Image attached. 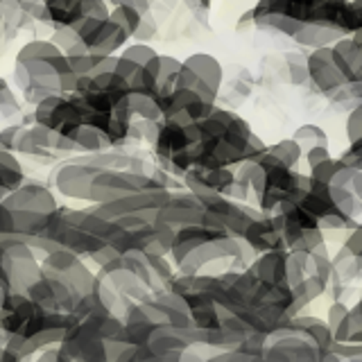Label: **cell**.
<instances>
[{"mask_svg": "<svg viewBox=\"0 0 362 362\" xmlns=\"http://www.w3.org/2000/svg\"><path fill=\"white\" fill-rule=\"evenodd\" d=\"M290 328H294L299 335H303L308 342L322 354H328L333 346V333L328 331V326L320 317H305V315H297L290 320Z\"/></svg>", "mask_w": 362, "mask_h": 362, "instance_id": "52a82bcc", "label": "cell"}, {"mask_svg": "<svg viewBox=\"0 0 362 362\" xmlns=\"http://www.w3.org/2000/svg\"><path fill=\"white\" fill-rule=\"evenodd\" d=\"M286 256H288V252L260 254L247 272L258 283H263V286H272V288L286 286L288 288V283H286Z\"/></svg>", "mask_w": 362, "mask_h": 362, "instance_id": "5b68a950", "label": "cell"}, {"mask_svg": "<svg viewBox=\"0 0 362 362\" xmlns=\"http://www.w3.org/2000/svg\"><path fill=\"white\" fill-rule=\"evenodd\" d=\"M25 132H28V124H9V127L0 129V152L16 154Z\"/></svg>", "mask_w": 362, "mask_h": 362, "instance_id": "ffe728a7", "label": "cell"}, {"mask_svg": "<svg viewBox=\"0 0 362 362\" xmlns=\"http://www.w3.org/2000/svg\"><path fill=\"white\" fill-rule=\"evenodd\" d=\"M346 139L349 145L360 143L362 145V113L358 111V107H354L346 116Z\"/></svg>", "mask_w": 362, "mask_h": 362, "instance_id": "484cf974", "label": "cell"}, {"mask_svg": "<svg viewBox=\"0 0 362 362\" xmlns=\"http://www.w3.org/2000/svg\"><path fill=\"white\" fill-rule=\"evenodd\" d=\"M349 313H351V308L344 303V301H333L331 305H328V313H326V326H328V331H335V328L342 324L346 317H349Z\"/></svg>", "mask_w": 362, "mask_h": 362, "instance_id": "cb8c5ba5", "label": "cell"}, {"mask_svg": "<svg viewBox=\"0 0 362 362\" xmlns=\"http://www.w3.org/2000/svg\"><path fill=\"white\" fill-rule=\"evenodd\" d=\"M57 349H59V346L48 349V351H41V356L34 360V362H57Z\"/></svg>", "mask_w": 362, "mask_h": 362, "instance_id": "d6a6232c", "label": "cell"}, {"mask_svg": "<svg viewBox=\"0 0 362 362\" xmlns=\"http://www.w3.org/2000/svg\"><path fill=\"white\" fill-rule=\"evenodd\" d=\"M292 141L301 147V152H308L313 147H328V134L315 122H305L294 132Z\"/></svg>", "mask_w": 362, "mask_h": 362, "instance_id": "9a60e30c", "label": "cell"}, {"mask_svg": "<svg viewBox=\"0 0 362 362\" xmlns=\"http://www.w3.org/2000/svg\"><path fill=\"white\" fill-rule=\"evenodd\" d=\"M339 39H342V34H337L335 30H328L324 25H315V23L303 25L297 37H294V41H297L299 45H308V48H313V50L331 48V45Z\"/></svg>", "mask_w": 362, "mask_h": 362, "instance_id": "30bf717a", "label": "cell"}, {"mask_svg": "<svg viewBox=\"0 0 362 362\" xmlns=\"http://www.w3.org/2000/svg\"><path fill=\"white\" fill-rule=\"evenodd\" d=\"M339 163V161H337ZM354 170H349V168H344L342 163L337 165V170H335V175H333V179H331V186H335V188H351V181H354Z\"/></svg>", "mask_w": 362, "mask_h": 362, "instance_id": "83f0119b", "label": "cell"}, {"mask_svg": "<svg viewBox=\"0 0 362 362\" xmlns=\"http://www.w3.org/2000/svg\"><path fill=\"white\" fill-rule=\"evenodd\" d=\"M243 243L252 249V252H258V254L288 252L283 238L274 231V226H272L269 215H263V218L254 220L247 226V231L243 233Z\"/></svg>", "mask_w": 362, "mask_h": 362, "instance_id": "277c9868", "label": "cell"}, {"mask_svg": "<svg viewBox=\"0 0 362 362\" xmlns=\"http://www.w3.org/2000/svg\"><path fill=\"white\" fill-rule=\"evenodd\" d=\"M346 252L354 256V258H360L362 260V226H360V222H358V226L356 229H351L349 231V238L344 240V245H342Z\"/></svg>", "mask_w": 362, "mask_h": 362, "instance_id": "4316f807", "label": "cell"}, {"mask_svg": "<svg viewBox=\"0 0 362 362\" xmlns=\"http://www.w3.org/2000/svg\"><path fill=\"white\" fill-rule=\"evenodd\" d=\"M360 226H362V222H360Z\"/></svg>", "mask_w": 362, "mask_h": 362, "instance_id": "74e56055", "label": "cell"}, {"mask_svg": "<svg viewBox=\"0 0 362 362\" xmlns=\"http://www.w3.org/2000/svg\"><path fill=\"white\" fill-rule=\"evenodd\" d=\"M41 274L66 283V286L71 290H75L79 297L93 292L95 281H98V276L93 274V272L82 263V258L71 254V252H64V249L52 252L43 258Z\"/></svg>", "mask_w": 362, "mask_h": 362, "instance_id": "6da1fadb", "label": "cell"}, {"mask_svg": "<svg viewBox=\"0 0 362 362\" xmlns=\"http://www.w3.org/2000/svg\"><path fill=\"white\" fill-rule=\"evenodd\" d=\"M181 64H184L186 71H190L195 77H199L215 95L220 93L222 82H224V68H222V64L215 59L213 54H209V52H195V54L186 57V59L181 62Z\"/></svg>", "mask_w": 362, "mask_h": 362, "instance_id": "8992f818", "label": "cell"}, {"mask_svg": "<svg viewBox=\"0 0 362 362\" xmlns=\"http://www.w3.org/2000/svg\"><path fill=\"white\" fill-rule=\"evenodd\" d=\"M337 158H326V161L322 163H317L310 168V173H308V179L315 181V184H326V186H331V179L335 175V170H337Z\"/></svg>", "mask_w": 362, "mask_h": 362, "instance_id": "7402d4cb", "label": "cell"}, {"mask_svg": "<svg viewBox=\"0 0 362 362\" xmlns=\"http://www.w3.org/2000/svg\"><path fill=\"white\" fill-rule=\"evenodd\" d=\"M267 152L276 158V161L281 165H286L288 170H292L294 165H297L301 158H303V152H301V147L294 143L292 139H283L279 143H274L272 147H267Z\"/></svg>", "mask_w": 362, "mask_h": 362, "instance_id": "2e32d148", "label": "cell"}, {"mask_svg": "<svg viewBox=\"0 0 362 362\" xmlns=\"http://www.w3.org/2000/svg\"><path fill=\"white\" fill-rule=\"evenodd\" d=\"M351 320H354V326L362 331V297L358 299L354 308H351Z\"/></svg>", "mask_w": 362, "mask_h": 362, "instance_id": "1f68e13d", "label": "cell"}, {"mask_svg": "<svg viewBox=\"0 0 362 362\" xmlns=\"http://www.w3.org/2000/svg\"><path fill=\"white\" fill-rule=\"evenodd\" d=\"M349 342H354V344H362V331H360V328H356V331L351 333Z\"/></svg>", "mask_w": 362, "mask_h": 362, "instance_id": "836d02e7", "label": "cell"}, {"mask_svg": "<svg viewBox=\"0 0 362 362\" xmlns=\"http://www.w3.org/2000/svg\"><path fill=\"white\" fill-rule=\"evenodd\" d=\"M152 147H154L156 156L165 163L173 156L181 154L184 150H188V147H192V145L188 141L184 127H179V124H175V122H165L163 120L161 122V132H158V139H156V143Z\"/></svg>", "mask_w": 362, "mask_h": 362, "instance_id": "ba28073f", "label": "cell"}, {"mask_svg": "<svg viewBox=\"0 0 362 362\" xmlns=\"http://www.w3.org/2000/svg\"><path fill=\"white\" fill-rule=\"evenodd\" d=\"M156 34H158V23H156V18L152 14H147V16L141 18L139 28H136L132 39H136V43H145L147 45V41L156 39Z\"/></svg>", "mask_w": 362, "mask_h": 362, "instance_id": "603a6c76", "label": "cell"}, {"mask_svg": "<svg viewBox=\"0 0 362 362\" xmlns=\"http://www.w3.org/2000/svg\"><path fill=\"white\" fill-rule=\"evenodd\" d=\"M303 158H305V163L313 168L317 163L326 161V158H331V152H328V147H313V150L303 152Z\"/></svg>", "mask_w": 362, "mask_h": 362, "instance_id": "f1b7e54d", "label": "cell"}, {"mask_svg": "<svg viewBox=\"0 0 362 362\" xmlns=\"http://www.w3.org/2000/svg\"><path fill=\"white\" fill-rule=\"evenodd\" d=\"M349 362H362V356H360V358H354V360H349Z\"/></svg>", "mask_w": 362, "mask_h": 362, "instance_id": "d590c367", "label": "cell"}, {"mask_svg": "<svg viewBox=\"0 0 362 362\" xmlns=\"http://www.w3.org/2000/svg\"><path fill=\"white\" fill-rule=\"evenodd\" d=\"M326 292V286L317 276H305L297 288H292V308H290V320L297 317L303 305L313 303L317 297H322Z\"/></svg>", "mask_w": 362, "mask_h": 362, "instance_id": "8fae6325", "label": "cell"}, {"mask_svg": "<svg viewBox=\"0 0 362 362\" xmlns=\"http://www.w3.org/2000/svg\"><path fill=\"white\" fill-rule=\"evenodd\" d=\"M100 173L102 170L93 163H88L86 158H82V161H71L57 170L54 186L64 197L90 202V186H93V179Z\"/></svg>", "mask_w": 362, "mask_h": 362, "instance_id": "7a4b0ae2", "label": "cell"}, {"mask_svg": "<svg viewBox=\"0 0 362 362\" xmlns=\"http://www.w3.org/2000/svg\"><path fill=\"white\" fill-rule=\"evenodd\" d=\"M156 50L152 48L150 43H132V45H127L118 57H122V59H127V62H132V64H136L139 68H147L150 66V62H154L156 59Z\"/></svg>", "mask_w": 362, "mask_h": 362, "instance_id": "ac0fdd59", "label": "cell"}, {"mask_svg": "<svg viewBox=\"0 0 362 362\" xmlns=\"http://www.w3.org/2000/svg\"><path fill=\"white\" fill-rule=\"evenodd\" d=\"M283 59L288 64V71H290V84L294 86H301L308 82V54H301V52H286Z\"/></svg>", "mask_w": 362, "mask_h": 362, "instance_id": "e0dca14e", "label": "cell"}, {"mask_svg": "<svg viewBox=\"0 0 362 362\" xmlns=\"http://www.w3.org/2000/svg\"><path fill=\"white\" fill-rule=\"evenodd\" d=\"M317 362H342V360L335 358L333 354H322V356H320V360H317Z\"/></svg>", "mask_w": 362, "mask_h": 362, "instance_id": "e575fe53", "label": "cell"}, {"mask_svg": "<svg viewBox=\"0 0 362 362\" xmlns=\"http://www.w3.org/2000/svg\"><path fill=\"white\" fill-rule=\"evenodd\" d=\"M356 107H358V111H360V113H362V105H356Z\"/></svg>", "mask_w": 362, "mask_h": 362, "instance_id": "8d00e7d4", "label": "cell"}, {"mask_svg": "<svg viewBox=\"0 0 362 362\" xmlns=\"http://www.w3.org/2000/svg\"><path fill=\"white\" fill-rule=\"evenodd\" d=\"M181 68H184V64H181L179 59H175V57L156 54V59L150 62V66H147L145 71L154 77V82L158 86V93L165 95V93H170V90L175 88V79L179 77Z\"/></svg>", "mask_w": 362, "mask_h": 362, "instance_id": "9c48e42d", "label": "cell"}, {"mask_svg": "<svg viewBox=\"0 0 362 362\" xmlns=\"http://www.w3.org/2000/svg\"><path fill=\"white\" fill-rule=\"evenodd\" d=\"M21 113V102L14 95V90L9 88L7 79L0 77V116L3 118H11V116H18Z\"/></svg>", "mask_w": 362, "mask_h": 362, "instance_id": "44dd1931", "label": "cell"}, {"mask_svg": "<svg viewBox=\"0 0 362 362\" xmlns=\"http://www.w3.org/2000/svg\"><path fill=\"white\" fill-rule=\"evenodd\" d=\"M127 105H129V111H132L134 118H141V120H147V122H161L163 120L161 102H158V98L129 93Z\"/></svg>", "mask_w": 362, "mask_h": 362, "instance_id": "4fadbf2b", "label": "cell"}, {"mask_svg": "<svg viewBox=\"0 0 362 362\" xmlns=\"http://www.w3.org/2000/svg\"><path fill=\"white\" fill-rule=\"evenodd\" d=\"M62 54L59 50L50 43V39H32L28 41L16 54V64H30L39 59H50V57Z\"/></svg>", "mask_w": 362, "mask_h": 362, "instance_id": "5bb4252c", "label": "cell"}, {"mask_svg": "<svg viewBox=\"0 0 362 362\" xmlns=\"http://www.w3.org/2000/svg\"><path fill=\"white\" fill-rule=\"evenodd\" d=\"M337 161L342 163L344 168L354 170V173H362V145L360 143L349 145L346 150L339 154Z\"/></svg>", "mask_w": 362, "mask_h": 362, "instance_id": "d4e9b609", "label": "cell"}, {"mask_svg": "<svg viewBox=\"0 0 362 362\" xmlns=\"http://www.w3.org/2000/svg\"><path fill=\"white\" fill-rule=\"evenodd\" d=\"M351 192H354V197L362 204V173H356L354 175V181H351Z\"/></svg>", "mask_w": 362, "mask_h": 362, "instance_id": "4dcf8cb0", "label": "cell"}, {"mask_svg": "<svg viewBox=\"0 0 362 362\" xmlns=\"http://www.w3.org/2000/svg\"><path fill=\"white\" fill-rule=\"evenodd\" d=\"M0 235H14V218L11 211L5 209V204H0Z\"/></svg>", "mask_w": 362, "mask_h": 362, "instance_id": "f546056e", "label": "cell"}, {"mask_svg": "<svg viewBox=\"0 0 362 362\" xmlns=\"http://www.w3.org/2000/svg\"><path fill=\"white\" fill-rule=\"evenodd\" d=\"M5 209L11 213H37V215H50L59 209L54 199V192L45 188L37 181H25L21 188L9 192L5 197Z\"/></svg>", "mask_w": 362, "mask_h": 362, "instance_id": "3957f363", "label": "cell"}, {"mask_svg": "<svg viewBox=\"0 0 362 362\" xmlns=\"http://www.w3.org/2000/svg\"><path fill=\"white\" fill-rule=\"evenodd\" d=\"M326 245V238L322 229H305L297 238V243L290 247V252H301V254H315L317 249Z\"/></svg>", "mask_w": 362, "mask_h": 362, "instance_id": "d6986e66", "label": "cell"}, {"mask_svg": "<svg viewBox=\"0 0 362 362\" xmlns=\"http://www.w3.org/2000/svg\"><path fill=\"white\" fill-rule=\"evenodd\" d=\"M25 184V170H23L16 154L0 152V186L7 192H14Z\"/></svg>", "mask_w": 362, "mask_h": 362, "instance_id": "7c38bea8", "label": "cell"}]
</instances>
